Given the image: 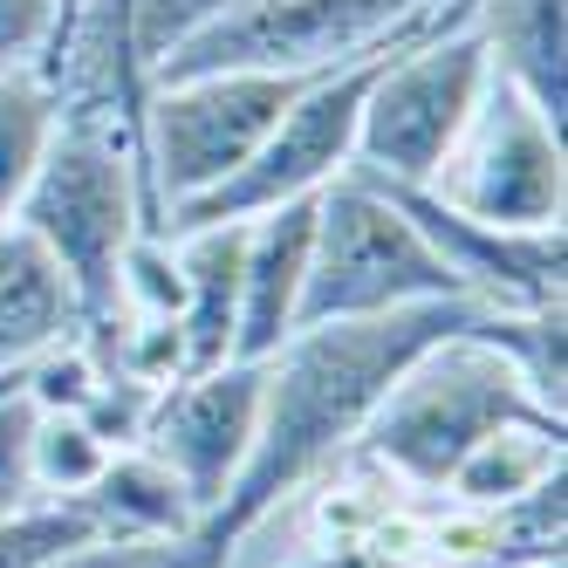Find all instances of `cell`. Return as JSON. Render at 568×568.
Segmentation results:
<instances>
[{
	"instance_id": "6da1fadb",
	"label": "cell",
	"mask_w": 568,
	"mask_h": 568,
	"mask_svg": "<svg viewBox=\"0 0 568 568\" xmlns=\"http://www.w3.org/2000/svg\"><path fill=\"white\" fill-rule=\"evenodd\" d=\"M520 315H486L479 329L438 336L432 349H418L397 371V384L377 397L371 425L356 432V453L377 473H390L412 500H438L453 466L494 425H520V418H561L555 404L535 390L527 363L514 356Z\"/></svg>"
},
{
	"instance_id": "7a4b0ae2",
	"label": "cell",
	"mask_w": 568,
	"mask_h": 568,
	"mask_svg": "<svg viewBox=\"0 0 568 568\" xmlns=\"http://www.w3.org/2000/svg\"><path fill=\"white\" fill-rule=\"evenodd\" d=\"M55 261L83 322L116 308V261L144 233V158L138 138L103 103H62L55 138L8 220Z\"/></svg>"
},
{
	"instance_id": "3957f363",
	"label": "cell",
	"mask_w": 568,
	"mask_h": 568,
	"mask_svg": "<svg viewBox=\"0 0 568 568\" xmlns=\"http://www.w3.org/2000/svg\"><path fill=\"white\" fill-rule=\"evenodd\" d=\"M453 295H459V281L445 274V261L418 240V226L397 213V199L377 179L343 172L336 185L315 192V247H308L295 329L371 322L390 308L453 302Z\"/></svg>"
},
{
	"instance_id": "277c9868",
	"label": "cell",
	"mask_w": 568,
	"mask_h": 568,
	"mask_svg": "<svg viewBox=\"0 0 568 568\" xmlns=\"http://www.w3.org/2000/svg\"><path fill=\"white\" fill-rule=\"evenodd\" d=\"M486 75H494V55H486V34L473 21L397 49L377 69L371 97H363L349 172L384 179V185H432L445 151L459 144L466 116L486 97Z\"/></svg>"
},
{
	"instance_id": "5b68a950",
	"label": "cell",
	"mask_w": 568,
	"mask_h": 568,
	"mask_svg": "<svg viewBox=\"0 0 568 568\" xmlns=\"http://www.w3.org/2000/svg\"><path fill=\"white\" fill-rule=\"evenodd\" d=\"M432 192L453 213L507 233H548L568 213V158H561V124L535 110L520 83L494 69L486 97L466 116L459 144L445 151Z\"/></svg>"
},
{
	"instance_id": "8992f818",
	"label": "cell",
	"mask_w": 568,
	"mask_h": 568,
	"mask_svg": "<svg viewBox=\"0 0 568 568\" xmlns=\"http://www.w3.org/2000/svg\"><path fill=\"white\" fill-rule=\"evenodd\" d=\"M432 0H247L240 14L213 21L206 34L179 42L151 62V83L172 75H220V69H274V75H322L356 55L384 49L404 21H418Z\"/></svg>"
},
{
	"instance_id": "52a82bcc",
	"label": "cell",
	"mask_w": 568,
	"mask_h": 568,
	"mask_svg": "<svg viewBox=\"0 0 568 568\" xmlns=\"http://www.w3.org/2000/svg\"><path fill=\"white\" fill-rule=\"evenodd\" d=\"M261 384H267V363H220V371L179 377L151 404V425L138 445L185 486L199 520L226 500V486L247 466V445L261 425Z\"/></svg>"
},
{
	"instance_id": "ba28073f",
	"label": "cell",
	"mask_w": 568,
	"mask_h": 568,
	"mask_svg": "<svg viewBox=\"0 0 568 568\" xmlns=\"http://www.w3.org/2000/svg\"><path fill=\"white\" fill-rule=\"evenodd\" d=\"M384 192L397 199V213L418 226L425 247L445 261V274L459 281L466 302L507 308V315L561 302V288H568V274H561L568 267V240H561V226H548V233H507V226H479V220L453 213L432 185H384Z\"/></svg>"
},
{
	"instance_id": "9c48e42d",
	"label": "cell",
	"mask_w": 568,
	"mask_h": 568,
	"mask_svg": "<svg viewBox=\"0 0 568 568\" xmlns=\"http://www.w3.org/2000/svg\"><path fill=\"white\" fill-rule=\"evenodd\" d=\"M308 247H315V199L274 206L247 220V261H240V336L233 363H267L295 336L302 281H308Z\"/></svg>"
},
{
	"instance_id": "30bf717a",
	"label": "cell",
	"mask_w": 568,
	"mask_h": 568,
	"mask_svg": "<svg viewBox=\"0 0 568 568\" xmlns=\"http://www.w3.org/2000/svg\"><path fill=\"white\" fill-rule=\"evenodd\" d=\"M179 254V336H185V377L192 371H220L233 363L240 336V261H247V220H220V226H179L165 233Z\"/></svg>"
},
{
	"instance_id": "8fae6325",
	"label": "cell",
	"mask_w": 568,
	"mask_h": 568,
	"mask_svg": "<svg viewBox=\"0 0 568 568\" xmlns=\"http://www.w3.org/2000/svg\"><path fill=\"white\" fill-rule=\"evenodd\" d=\"M473 28L507 83L535 97L541 116H568V0H473Z\"/></svg>"
},
{
	"instance_id": "7c38bea8",
	"label": "cell",
	"mask_w": 568,
	"mask_h": 568,
	"mask_svg": "<svg viewBox=\"0 0 568 568\" xmlns=\"http://www.w3.org/2000/svg\"><path fill=\"white\" fill-rule=\"evenodd\" d=\"M75 329H83V308H75L55 261L28 233L0 226V377L34 363L55 343H69Z\"/></svg>"
},
{
	"instance_id": "4fadbf2b",
	"label": "cell",
	"mask_w": 568,
	"mask_h": 568,
	"mask_svg": "<svg viewBox=\"0 0 568 568\" xmlns=\"http://www.w3.org/2000/svg\"><path fill=\"white\" fill-rule=\"evenodd\" d=\"M83 507L97 514L103 541H116V548H165V541H185L199 527V507L185 500V486L158 466L144 445L110 453V466L97 473Z\"/></svg>"
},
{
	"instance_id": "5bb4252c",
	"label": "cell",
	"mask_w": 568,
	"mask_h": 568,
	"mask_svg": "<svg viewBox=\"0 0 568 568\" xmlns=\"http://www.w3.org/2000/svg\"><path fill=\"white\" fill-rule=\"evenodd\" d=\"M568 473V425L561 418H520V425H494L473 453L445 479V507H507L520 494H535L541 479Z\"/></svg>"
},
{
	"instance_id": "9a60e30c",
	"label": "cell",
	"mask_w": 568,
	"mask_h": 568,
	"mask_svg": "<svg viewBox=\"0 0 568 568\" xmlns=\"http://www.w3.org/2000/svg\"><path fill=\"white\" fill-rule=\"evenodd\" d=\"M55 116H62V103L42 69H0V226L14 220L34 165H42Z\"/></svg>"
},
{
	"instance_id": "2e32d148",
	"label": "cell",
	"mask_w": 568,
	"mask_h": 568,
	"mask_svg": "<svg viewBox=\"0 0 568 568\" xmlns=\"http://www.w3.org/2000/svg\"><path fill=\"white\" fill-rule=\"evenodd\" d=\"M103 541V527L83 500L34 494L28 507L0 514V568H62L69 555H83Z\"/></svg>"
},
{
	"instance_id": "e0dca14e",
	"label": "cell",
	"mask_w": 568,
	"mask_h": 568,
	"mask_svg": "<svg viewBox=\"0 0 568 568\" xmlns=\"http://www.w3.org/2000/svg\"><path fill=\"white\" fill-rule=\"evenodd\" d=\"M103 466H110V445H103L83 418H75V412H34V432H28V473H34V494L83 500Z\"/></svg>"
},
{
	"instance_id": "ac0fdd59",
	"label": "cell",
	"mask_w": 568,
	"mask_h": 568,
	"mask_svg": "<svg viewBox=\"0 0 568 568\" xmlns=\"http://www.w3.org/2000/svg\"><path fill=\"white\" fill-rule=\"evenodd\" d=\"M247 0H131L124 14V42H131V62L138 75L151 83V62H165L179 42H192V34H206L213 21L240 14Z\"/></svg>"
},
{
	"instance_id": "d6986e66",
	"label": "cell",
	"mask_w": 568,
	"mask_h": 568,
	"mask_svg": "<svg viewBox=\"0 0 568 568\" xmlns=\"http://www.w3.org/2000/svg\"><path fill=\"white\" fill-rule=\"evenodd\" d=\"M21 390H28L34 412H83L90 390H97V363H90L83 343L69 336V343L42 349L34 363H21Z\"/></svg>"
},
{
	"instance_id": "ffe728a7",
	"label": "cell",
	"mask_w": 568,
	"mask_h": 568,
	"mask_svg": "<svg viewBox=\"0 0 568 568\" xmlns=\"http://www.w3.org/2000/svg\"><path fill=\"white\" fill-rule=\"evenodd\" d=\"M28 432H34V404L21 377L0 390V514H14L34 500V473H28Z\"/></svg>"
},
{
	"instance_id": "44dd1931",
	"label": "cell",
	"mask_w": 568,
	"mask_h": 568,
	"mask_svg": "<svg viewBox=\"0 0 568 568\" xmlns=\"http://www.w3.org/2000/svg\"><path fill=\"white\" fill-rule=\"evenodd\" d=\"M55 0H0V69H49Z\"/></svg>"
},
{
	"instance_id": "7402d4cb",
	"label": "cell",
	"mask_w": 568,
	"mask_h": 568,
	"mask_svg": "<svg viewBox=\"0 0 568 568\" xmlns=\"http://www.w3.org/2000/svg\"><path fill=\"white\" fill-rule=\"evenodd\" d=\"M90 8H97V0H55V55H49V83H55V69L69 62V42H75V28H83L90 21Z\"/></svg>"
},
{
	"instance_id": "603a6c76",
	"label": "cell",
	"mask_w": 568,
	"mask_h": 568,
	"mask_svg": "<svg viewBox=\"0 0 568 568\" xmlns=\"http://www.w3.org/2000/svg\"><path fill=\"white\" fill-rule=\"evenodd\" d=\"M62 568H144V548H116V541H97L83 555H69Z\"/></svg>"
}]
</instances>
